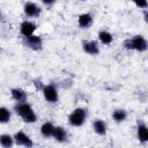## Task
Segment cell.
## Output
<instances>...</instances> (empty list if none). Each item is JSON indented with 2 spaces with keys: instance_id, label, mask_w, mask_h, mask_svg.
<instances>
[{
  "instance_id": "obj_1",
  "label": "cell",
  "mask_w": 148,
  "mask_h": 148,
  "mask_svg": "<svg viewBox=\"0 0 148 148\" xmlns=\"http://www.w3.org/2000/svg\"><path fill=\"white\" fill-rule=\"evenodd\" d=\"M15 111L16 113L23 119L24 123H28V124H32L37 120V116L34 111V109L31 108L30 104L23 102V103H17L15 105Z\"/></svg>"
},
{
  "instance_id": "obj_2",
  "label": "cell",
  "mask_w": 148,
  "mask_h": 148,
  "mask_svg": "<svg viewBox=\"0 0 148 148\" xmlns=\"http://www.w3.org/2000/svg\"><path fill=\"white\" fill-rule=\"evenodd\" d=\"M86 118H87V111L84 109H75L68 116V123L74 127H80L86 121Z\"/></svg>"
},
{
  "instance_id": "obj_3",
  "label": "cell",
  "mask_w": 148,
  "mask_h": 148,
  "mask_svg": "<svg viewBox=\"0 0 148 148\" xmlns=\"http://www.w3.org/2000/svg\"><path fill=\"white\" fill-rule=\"evenodd\" d=\"M42 91H43L44 98H45L47 102H50V103H56V102L58 101V90H57V88H56L53 84L45 86Z\"/></svg>"
},
{
  "instance_id": "obj_4",
  "label": "cell",
  "mask_w": 148,
  "mask_h": 148,
  "mask_svg": "<svg viewBox=\"0 0 148 148\" xmlns=\"http://www.w3.org/2000/svg\"><path fill=\"white\" fill-rule=\"evenodd\" d=\"M131 42H132V49L133 50H136L139 52H143V51H146L148 49V43L145 39V37L141 36V35L134 36L131 39Z\"/></svg>"
},
{
  "instance_id": "obj_5",
  "label": "cell",
  "mask_w": 148,
  "mask_h": 148,
  "mask_svg": "<svg viewBox=\"0 0 148 148\" xmlns=\"http://www.w3.org/2000/svg\"><path fill=\"white\" fill-rule=\"evenodd\" d=\"M14 140H15L16 145H18V146H23V147H32L34 146V142L29 138V135H27L22 131H18V132L15 133Z\"/></svg>"
},
{
  "instance_id": "obj_6",
  "label": "cell",
  "mask_w": 148,
  "mask_h": 148,
  "mask_svg": "<svg viewBox=\"0 0 148 148\" xmlns=\"http://www.w3.org/2000/svg\"><path fill=\"white\" fill-rule=\"evenodd\" d=\"M24 40H25V44L28 47H30L31 50H40L42 46H43V40L39 36H36V35H31V36H28V37H24Z\"/></svg>"
},
{
  "instance_id": "obj_7",
  "label": "cell",
  "mask_w": 148,
  "mask_h": 148,
  "mask_svg": "<svg viewBox=\"0 0 148 148\" xmlns=\"http://www.w3.org/2000/svg\"><path fill=\"white\" fill-rule=\"evenodd\" d=\"M23 10H24V14L28 17H38L39 14H40V8L31 1L25 2L24 7H23Z\"/></svg>"
},
{
  "instance_id": "obj_8",
  "label": "cell",
  "mask_w": 148,
  "mask_h": 148,
  "mask_svg": "<svg viewBox=\"0 0 148 148\" xmlns=\"http://www.w3.org/2000/svg\"><path fill=\"white\" fill-rule=\"evenodd\" d=\"M35 30H36V24H35L34 22L27 20V21H23V22L21 23L20 31H21V34H22L24 37H28V36L34 35Z\"/></svg>"
},
{
  "instance_id": "obj_9",
  "label": "cell",
  "mask_w": 148,
  "mask_h": 148,
  "mask_svg": "<svg viewBox=\"0 0 148 148\" xmlns=\"http://www.w3.org/2000/svg\"><path fill=\"white\" fill-rule=\"evenodd\" d=\"M83 51L90 56H96L99 53V46L95 40H88V42H83L82 44Z\"/></svg>"
},
{
  "instance_id": "obj_10",
  "label": "cell",
  "mask_w": 148,
  "mask_h": 148,
  "mask_svg": "<svg viewBox=\"0 0 148 148\" xmlns=\"http://www.w3.org/2000/svg\"><path fill=\"white\" fill-rule=\"evenodd\" d=\"M92 16L90 15V14H88V13H84V14H81L80 16H79V18H77V23H79V27L80 28H83V29H86V28H89L91 24H92Z\"/></svg>"
},
{
  "instance_id": "obj_11",
  "label": "cell",
  "mask_w": 148,
  "mask_h": 148,
  "mask_svg": "<svg viewBox=\"0 0 148 148\" xmlns=\"http://www.w3.org/2000/svg\"><path fill=\"white\" fill-rule=\"evenodd\" d=\"M10 94H12L13 99H15L17 103H23L27 101V94L21 88H13L10 90Z\"/></svg>"
},
{
  "instance_id": "obj_12",
  "label": "cell",
  "mask_w": 148,
  "mask_h": 148,
  "mask_svg": "<svg viewBox=\"0 0 148 148\" xmlns=\"http://www.w3.org/2000/svg\"><path fill=\"white\" fill-rule=\"evenodd\" d=\"M54 130H56V127H54L53 124L50 123V121H45V123L40 126V133H42V135H43L44 138H51V136H53Z\"/></svg>"
},
{
  "instance_id": "obj_13",
  "label": "cell",
  "mask_w": 148,
  "mask_h": 148,
  "mask_svg": "<svg viewBox=\"0 0 148 148\" xmlns=\"http://www.w3.org/2000/svg\"><path fill=\"white\" fill-rule=\"evenodd\" d=\"M92 127H94V131H95L96 134H98V135H105V133H106V124L102 119H96L94 121Z\"/></svg>"
},
{
  "instance_id": "obj_14",
  "label": "cell",
  "mask_w": 148,
  "mask_h": 148,
  "mask_svg": "<svg viewBox=\"0 0 148 148\" xmlns=\"http://www.w3.org/2000/svg\"><path fill=\"white\" fill-rule=\"evenodd\" d=\"M53 138H54L58 142H64V141H66V139H67V132H66L65 128H62L61 126H56Z\"/></svg>"
},
{
  "instance_id": "obj_15",
  "label": "cell",
  "mask_w": 148,
  "mask_h": 148,
  "mask_svg": "<svg viewBox=\"0 0 148 148\" xmlns=\"http://www.w3.org/2000/svg\"><path fill=\"white\" fill-rule=\"evenodd\" d=\"M138 139L141 142H147L148 141V126L140 124L138 126Z\"/></svg>"
},
{
  "instance_id": "obj_16",
  "label": "cell",
  "mask_w": 148,
  "mask_h": 148,
  "mask_svg": "<svg viewBox=\"0 0 148 148\" xmlns=\"http://www.w3.org/2000/svg\"><path fill=\"white\" fill-rule=\"evenodd\" d=\"M14 138L9 134H1L0 135V145L3 147V148H9L14 145Z\"/></svg>"
},
{
  "instance_id": "obj_17",
  "label": "cell",
  "mask_w": 148,
  "mask_h": 148,
  "mask_svg": "<svg viewBox=\"0 0 148 148\" xmlns=\"http://www.w3.org/2000/svg\"><path fill=\"white\" fill-rule=\"evenodd\" d=\"M126 117H127V112H126L124 109H117V110H114L113 113H112V118H113V120H114L116 123H121V121H124V120L126 119Z\"/></svg>"
},
{
  "instance_id": "obj_18",
  "label": "cell",
  "mask_w": 148,
  "mask_h": 148,
  "mask_svg": "<svg viewBox=\"0 0 148 148\" xmlns=\"http://www.w3.org/2000/svg\"><path fill=\"white\" fill-rule=\"evenodd\" d=\"M98 39L101 40V43L103 44H110L112 40H113V37L112 35L109 32V31H105V30H102L98 32Z\"/></svg>"
},
{
  "instance_id": "obj_19",
  "label": "cell",
  "mask_w": 148,
  "mask_h": 148,
  "mask_svg": "<svg viewBox=\"0 0 148 148\" xmlns=\"http://www.w3.org/2000/svg\"><path fill=\"white\" fill-rule=\"evenodd\" d=\"M9 119H10V111L7 108L1 106L0 108V121L2 124H6L9 121Z\"/></svg>"
},
{
  "instance_id": "obj_20",
  "label": "cell",
  "mask_w": 148,
  "mask_h": 148,
  "mask_svg": "<svg viewBox=\"0 0 148 148\" xmlns=\"http://www.w3.org/2000/svg\"><path fill=\"white\" fill-rule=\"evenodd\" d=\"M132 1L139 8H147L148 7V0H132Z\"/></svg>"
},
{
  "instance_id": "obj_21",
  "label": "cell",
  "mask_w": 148,
  "mask_h": 148,
  "mask_svg": "<svg viewBox=\"0 0 148 148\" xmlns=\"http://www.w3.org/2000/svg\"><path fill=\"white\" fill-rule=\"evenodd\" d=\"M34 86H35V88H36L37 90H43L44 87H45L40 80H34Z\"/></svg>"
},
{
  "instance_id": "obj_22",
  "label": "cell",
  "mask_w": 148,
  "mask_h": 148,
  "mask_svg": "<svg viewBox=\"0 0 148 148\" xmlns=\"http://www.w3.org/2000/svg\"><path fill=\"white\" fill-rule=\"evenodd\" d=\"M42 1H43V3L46 5V6H52V5L56 2V0H42Z\"/></svg>"
},
{
  "instance_id": "obj_23",
  "label": "cell",
  "mask_w": 148,
  "mask_h": 148,
  "mask_svg": "<svg viewBox=\"0 0 148 148\" xmlns=\"http://www.w3.org/2000/svg\"><path fill=\"white\" fill-rule=\"evenodd\" d=\"M143 20H145V22L148 23V9H146V10L143 12Z\"/></svg>"
},
{
  "instance_id": "obj_24",
  "label": "cell",
  "mask_w": 148,
  "mask_h": 148,
  "mask_svg": "<svg viewBox=\"0 0 148 148\" xmlns=\"http://www.w3.org/2000/svg\"><path fill=\"white\" fill-rule=\"evenodd\" d=\"M82 1H84V0H82Z\"/></svg>"
}]
</instances>
